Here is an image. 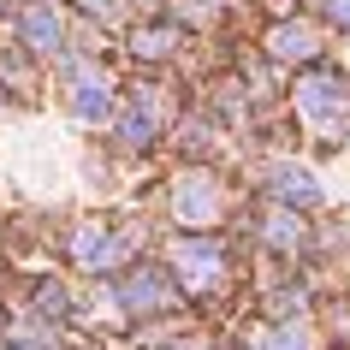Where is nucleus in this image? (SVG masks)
Listing matches in <instances>:
<instances>
[{"mask_svg": "<svg viewBox=\"0 0 350 350\" xmlns=\"http://www.w3.org/2000/svg\"><path fill=\"white\" fill-rule=\"evenodd\" d=\"M178 261H185L190 279H214V267H220V256H214L208 243H178Z\"/></svg>", "mask_w": 350, "mask_h": 350, "instance_id": "7", "label": "nucleus"}, {"mask_svg": "<svg viewBox=\"0 0 350 350\" xmlns=\"http://www.w3.org/2000/svg\"><path fill=\"white\" fill-rule=\"evenodd\" d=\"M261 350H309V338H303L297 327H285V332H273V338H267Z\"/></svg>", "mask_w": 350, "mask_h": 350, "instance_id": "11", "label": "nucleus"}, {"mask_svg": "<svg viewBox=\"0 0 350 350\" xmlns=\"http://www.w3.org/2000/svg\"><path fill=\"white\" fill-rule=\"evenodd\" d=\"M148 125H154V95H143V101H137V113H131L125 137H131V143H143V137H148Z\"/></svg>", "mask_w": 350, "mask_h": 350, "instance_id": "10", "label": "nucleus"}, {"mask_svg": "<svg viewBox=\"0 0 350 350\" xmlns=\"http://www.w3.org/2000/svg\"><path fill=\"white\" fill-rule=\"evenodd\" d=\"M72 113L83 119V125H101V119H113V95H107V83H95V77L77 72V77H72Z\"/></svg>", "mask_w": 350, "mask_h": 350, "instance_id": "1", "label": "nucleus"}, {"mask_svg": "<svg viewBox=\"0 0 350 350\" xmlns=\"http://www.w3.org/2000/svg\"><path fill=\"white\" fill-rule=\"evenodd\" d=\"M297 101H303V119H309V125H332V119H338V90L321 83V77H309V83L297 90Z\"/></svg>", "mask_w": 350, "mask_h": 350, "instance_id": "3", "label": "nucleus"}, {"mask_svg": "<svg viewBox=\"0 0 350 350\" xmlns=\"http://www.w3.org/2000/svg\"><path fill=\"white\" fill-rule=\"evenodd\" d=\"M125 303H131V309H148V303H166V285H161L154 273H137V279H131V291H125Z\"/></svg>", "mask_w": 350, "mask_h": 350, "instance_id": "9", "label": "nucleus"}, {"mask_svg": "<svg viewBox=\"0 0 350 350\" xmlns=\"http://www.w3.org/2000/svg\"><path fill=\"white\" fill-rule=\"evenodd\" d=\"M119 256V243H113V232H83V238H77V261H83V267H107V261Z\"/></svg>", "mask_w": 350, "mask_h": 350, "instance_id": "6", "label": "nucleus"}, {"mask_svg": "<svg viewBox=\"0 0 350 350\" xmlns=\"http://www.w3.org/2000/svg\"><path fill=\"white\" fill-rule=\"evenodd\" d=\"M273 54H279V59H303V54H314V36L303 30V24H297V30L285 24V30L273 36Z\"/></svg>", "mask_w": 350, "mask_h": 350, "instance_id": "8", "label": "nucleus"}, {"mask_svg": "<svg viewBox=\"0 0 350 350\" xmlns=\"http://www.w3.org/2000/svg\"><path fill=\"white\" fill-rule=\"evenodd\" d=\"M327 12H332L338 24H350V0H327Z\"/></svg>", "mask_w": 350, "mask_h": 350, "instance_id": "12", "label": "nucleus"}, {"mask_svg": "<svg viewBox=\"0 0 350 350\" xmlns=\"http://www.w3.org/2000/svg\"><path fill=\"white\" fill-rule=\"evenodd\" d=\"M214 214H220V196H214V185H208V178H185V185H178V220H214Z\"/></svg>", "mask_w": 350, "mask_h": 350, "instance_id": "2", "label": "nucleus"}, {"mask_svg": "<svg viewBox=\"0 0 350 350\" xmlns=\"http://www.w3.org/2000/svg\"><path fill=\"white\" fill-rule=\"evenodd\" d=\"M12 350H42V345H12Z\"/></svg>", "mask_w": 350, "mask_h": 350, "instance_id": "13", "label": "nucleus"}, {"mask_svg": "<svg viewBox=\"0 0 350 350\" xmlns=\"http://www.w3.org/2000/svg\"><path fill=\"white\" fill-rule=\"evenodd\" d=\"M24 36H30V48H36V54H54V48H59V12H54V6L24 12Z\"/></svg>", "mask_w": 350, "mask_h": 350, "instance_id": "4", "label": "nucleus"}, {"mask_svg": "<svg viewBox=\"0 0 350 350\" xmlns=\"http://www.w3.org/2000/svg\"><path fill=\"white\" fill-rule=\"evenodd\" d=\"M273 190H279V202H291V208H309L314 196H321V185H314L309 172H297V166H279V172H273Z\"/></svg>", "mask_w": 350, "mask_h": 350, "instance_id": "5", "label": "nucleus"}]
</instances>
